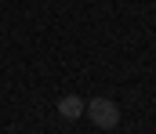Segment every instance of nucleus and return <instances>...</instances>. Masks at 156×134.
I'll return each mask as SVG.
<instances>
[{
    "instance_id": "f257e3e1",
    "label": "nucleus",
    "mask_w": 156,
    "mask_h": 134,
    "mask_svg": "<svg viewBox=\"0 0 156 134\" xmlns=\"http://www.w3.org/2000/svg\"><path fill=\"white\" fill-rule=\"evenodd\" d=\"M83 112H87L91 123L102 127V131H116L120 127V105L113 98H91V101H83Z\"/></svg>"
},
{
    "instance_id": "f03ea898",
    "label": "nucleus",
    "mask_w": 156,
    "mask_h": 134,
    "mask_svg": "<svg viewBox=\"0 0 156 134\" xmlns=\"http://www.w3.org/2000/svg\"><path fill=\"white\" fill-rule=\"evenodd\" d=\"M58 116H62V120H80V116H83V98H76V94L58 98Z\"/></svg>"
}]
</instances>
